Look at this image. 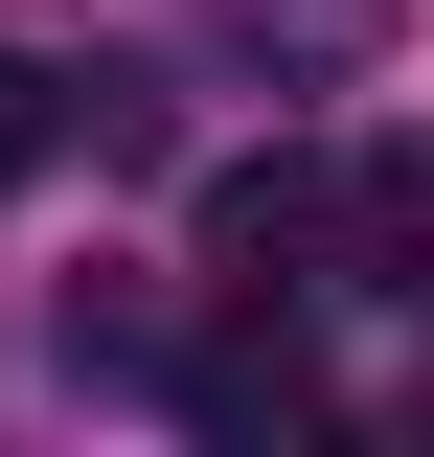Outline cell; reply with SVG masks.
<instances>
[{
	"mask_svg": "<svg viewBox=\"0 0 434 457\" xmlns=\"http://www.w3.org/2000/svg\"><path fill=\"white\" fill-rule=\"evenodd\" d=\"M412 252H434V183L321 161V137H274V161L206 183V275L229 297H343V275H412Z\"/></svg>",
	"mask_w": 434,
	"mask_h": 457,
	"instance_id": "cell-1",
	"label": "cell"
},
{
	"mask_svg": "<svg viewBox=\"0 0 434 457\" xmlns=\"http://www.w3.org/2000/svg\"><path fill=\"white\" fill-rule=\"evenodd\" d=\"M161 389H183V435H321V366H297V343H252V320L183 343Z\"/></svg>",
	"mask_w": 434,
	"mask_h": 457,
	"instance_id": "cell-2",
	"label": "cell"
},
{
	"mask_svg": "<svg viewBox=\"0 0 434 457\" xmlns=\"http://www.w3.org/2000/svg\"><path fill=\"white\" fill-rule=\"evenodd\" d=\"M206 23H252V46H297V69H366L388 46V0H206Z\"/></svg>",
	"mask_w": 434,
	"mask_h": 457,
	"instance_id": "cell-3",
	"label": "cell"
},
{
	"mask_svg": "<svg viewBox=\"0 0 434 457\" xmlns=\"http://www.w3.org/2000/svg\"><path fill=\"white\" fill-rule=\"evenodd\" d=\"M46 161H69V92H46L23 46H0V183H46Z\"/></svg>",
	"mask_w": 434,
	"mask_h": 457,
	"instance_id": "cell-4",
	"label": "cell"
}]
</instances>
